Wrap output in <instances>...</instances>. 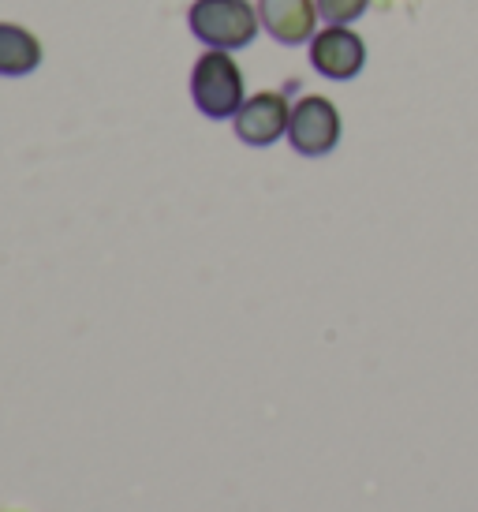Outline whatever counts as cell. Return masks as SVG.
I'll return each instance as SVG.
<instances>
[{
  "instance_id": "1",
  "label": "cell",
  "mask_w": 478,
  "mask_h": 512,
  "mask_svg": "<svg viewBox=\"0 0 478 512\" xmlns=\"http://www.w3.org/2000/svg\"><path fill=\"white\" fill-rule=\"evenodd\" d=\"M187 23L191 34L206 49H247L262 30L258 8H251V0H195L187 8Z\"/></svg>"
},
{
  "instance_id": "2",
  "label": "cell",
  "mask_w": 478,
  "mask_h": 512,
  "mask_svg": "<svg viewBox=\"0 0 478 512\" xmlns=\"http://www.w3.org/2000/svg\"><path fill=\"white\" fill-rule=\"evenodd\" d=\"M191 101L210 120H232L247 101L243 72L228 49H206L191 68Z\"/></svg>"
},
{
  "instance_id": "3",
  "label": "cell",
  "mask_w": 478,
  "mask_h": 512,
  "mask_svg": "<svg viewBox=\"0 0 478 512\" xmlns=\"http://www.w3.org/2000/svg\"><path fill=\"white\" fill-rule=\"evenodd\" d=\"M288 143L303 157H322L340 143V109L322 94H307L292 105Z\"/></svg>"
},
{
  "instance_id": "4",
  "label": "cell",
  "mask_w": 478,
  "mask_h": 512,
  "mask_svg": "<svg viewBox=\"0 0 478 512\" xmlns=\"http://www.w3.org/2000/svg\"><path fill=\"white\" fill-rule=\"evenodd\" d=\"M310 68L333 79V83H348L366 68V42L352 27H325L310 38Z\"/></svg>"
},
{
  "instance_id": "5",
  "label": "cell",
  "mask_w": 478,
  "mask_h": 512,
  "mask_svg": "<svg viewBox=\"0 0 478 512\" xmlns=\"http://www.w3.org/2000/svg\"><path fill=\"white\" fill-rule=\"evenodd\" d=\"M288 120H292V105L281 90H262L239 105L232 116L236 139L247 146H273L281 135H288Z\"/></svg>"
},
{
  "instance_id": "6",
  "label": "cell",
  "mask_w": 478,
  "mask_h": 512,
  "mask_svg": "<svg viewBox=\"0 0 478 512\" xmlns=\"http://www.w3.org/2000/svg\"><path fill=\"white\" fill-rule=\"evenodd\" d=\"M258 19L281 45H303L318 34V0H258Z\"/></svg>"
},
{
  "instance_id": "7",
  "label": "cell",
  "mask_w": 478,
  "mask_h": 512,
  "mask_svg": "<svg viewBox=\"0 0 478 512\" xmlns=\"http://www.w3.org/2000/svg\"><path fill=\"white\" fill-rule=\"evenodd\" d=\"M42 42L19 23H0V79H23L38 72Z\"/></svg>"
},
{
  "instance_id": "8",
  "label": "cell",
  "mask_w": 478,
  "mask_h": 512,
  "mask_svg": "<svg viewBox=\"0 0 478 512\" xmlns=\"http://www.w3.org/2000/svg\"><path fill=\"white\" fill-rule=\"evenodd\" d=\"M370 8V0H318V15L329 27H348Z\"/></svg>"
}]
</instances>
